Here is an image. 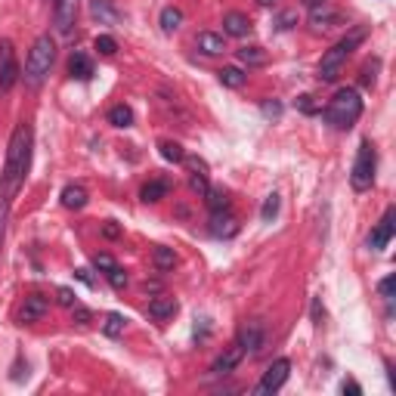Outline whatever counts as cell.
I'll return each mask as SVG.
<instances>
[{
	"mask_svg": "<svg viewBox=\"0 0 396 396\" xmlns=\"http://www.w3.org/2000/svg\"><path fill=\"white\" fill-rule=\"evenodd\" d=\"M309 25H313V31H328L334 28V25H340V12L331 10L328 3H313V10H309Z\"/></svg>",
	"mask_w": 396,
	"mask_h": 396,
	"instance_id": "obj_12",
	"label": "cell"
},
{
	"mask_svg": "<svg viewBox=\"0 0 396 396\" xmlns=\"http://www.w3.org/2000/svg\"><path fill=\"white\" fill-rule=\"evenodd\" d=\"M124 328H127V319H124L121 313H109V316H105V322H102V331L109 334V338H121V334H124Z\"/></svg>",
	"mask_w": 396,
	"mask_h": 396,
	"instance_id": "obj_28",
	"label": "cell"
},
{
	"mask_svg": "<svg viewBox=\"0 0 396 396\" xmlns=\"http://www.w3.org/2000/svg\"><path fill=\"white\" fill-rule=\"evenodd\" d=\"M90 12H93V19H99V25H118L121 22V12L111 6V0H90Z\"/></svg>",
	"mask_w": 396,
	"mask_h": 396,
	"instance_id": "obj_15",
	"label": "cell"
},
{
	"mask_svg": "<svg viewBox=\"0 0 396 396\" xmlns=\"http://www.w3.org/2000/svg\"><path fill=\"white\" fill-rule=\"evenodd\" d=\"M31 167V127L28 124H19L10 136V146H6V164L0 173V195L12 198L25 183V173Z\"/></svg>",
	"mask_w": 396,
	"mask_h": 396,
	"instance_id": "obj_1",
	"label": "cell"
},
{
	"mask_svg": "<svg viewBox=\"0 0 396 396\" xmlns=\"http://www.w3.org/2000/svg\"><path fill=\"white\" fill-rule=\"evenodd\" d=\"M263 115L266 118H278V115H282V102H263Z\"/></svg>",
	"mask_w": 396,
	"mask_h": 396,
	"instance_id": "obj_40",
	"label": "cell"
},
{
	"mask_svg": "<svg viewBox=\"0 0 396 396\" xmlns=\"http://www.w3.org/2000/svg\"><path fill=\"white\" fill-rule=\"evenodd\" d=\"M344 393L359 396V393H362V390H359V384H356V381H344Z\"/></svg>",
	"mask_w": 396,
	"mask_h": 396,
	"instance_id": "obj_42",
	"label": "cell"
},
{
	"mask_svg": "<svg viewBox=\"0 0 396 396\" xmlns=\"http://www.w3.org/2000/svg\"><path fill=\"white\" fill-rule=\"evenodd\" d=\"M68 72H72V78L78 80H87L93 78V62L87 53H72V59H68Z\"/></svg>",
	"mask_w": 396,
	"mask_h": 396,
	"instance_id": "obj_20",
	"label": "cell"
},
{
	"mask_svg": "<svg viewBox=\"0 0 396 396\" xmlns=\"http://www.w3.org/2000/svg\"><path fill=\"white\" fill-rule=\"evenodd\" d=\"M217 78H220L223 87H232V90H239V87L248 80V74L241 72V68H235V65H223L220 72H217Z\"/></svg>",
	"mask_w": 396,
	"mask_h": 396,
	"instance_id": "obj_22",
	"label": "cell"
},
{
	"mask_svg": "<svg viewBox=\"0 0 396 396\" xmlns=\"http://www.w3.org/2000/svg\"><path fill=\"white\" fill-rule=\"evenodd\" d=\"M239 346L245 353H251V356L260 353V346H263V325H260V322H248L239 334Z\"/></svg>",
	"mask_w": 396,
	"mask_h": 396,
	"instance_id": "obj_13",
	"label": "cell"
},
{
	"mask_svg": "<svg viewBox=\"0 0 396 396\" xmlns=\"http://www.w3.org/2000/svg\"><path fill=\"white\" fill-rule=\"evenodd\" d=\"M393 288H396V278H393V276L381 278V285H377V291H381V294L387 297V300H390V297H393Z\"/></svg>",
	"mask_w": 396,
	"mask_h": 396,
	"instance_id": "obj_37",
	"label": "cell"
},
{
	"mask_svg": "<svg viewBox=\"0 0 396 396\" xmlns=\"http://www.w3.org/2000/svg\"><path fill=\"white\" fill-rule=\"evenodd\" d=\"M102 235H105V239H118V235H121V226H115V223H105V226H102Z\"/></svg>",
	"mask_w": 396,
	"mask_h": 396,
	"instance_id": "obj_41",
	"label": "cell"
},
{
	"mask_svg": "<svg viewBox=\"0 0 396 396\" xmlns=\"http://www.w3.org/2000/svg\"><path fill=\"white\" fill-rule=\"evenodd\" d=\"M74 276H78L84 285H93V278H90V272H87V270H74Z\"/></svg>",
	"mask_w": 396,
	"mask_h": 396,
	"instance_id": "obj_43",
	"label": "cell"
},
{
	"mask_svg": "<svg viewBox=\"0 0 396 396\" xmlns=\"http://www.w3.org/2000/svg\"><path fill=\"white\" fill-rule=\"evenodd\" d=\"M393 232H396V210L387 208V214L381 217V223H377V226L371 229L368 245L375 248V251H384V248L390 245V239H393Z\"/></svg>",
	"mask_w": 396,
	"mask_h": 396,
	"instance_id": "obj_8",
	"label": "cell"
},
{
	"mask_svg": "<svg viewBox=\"0 0 396 396\" xmlns=\"http://www.w3.org/2000/svg\"><path fill=\"white\" fill-rule=\"evenodd\" d=\"M239 62L248 68H257V65H266V62H270V53H266L263 47H257V43H248V47L239 50Z\"/></svg>",
	"mask_w": 396,
	"mask_h": 396,
	"instance_id": "obj_18",
	"label": "cell"
},
{
	"mask_svg": "<svg viewBox=\"0 0 396 396\" xmlns=\"http://www.w3.org/2000/svg\"><path fill=\"white\" fill-rule=\"evenodd\" d=\"M50 313V300L43 294H28L19 307V322H41Z\"/></svg>",
	"mask_w": 396,
	"mask_h": 396,
	"instance_id": "obj_9",
	"label": "cell"
},
{
	"mask_svg": "<svg viewBox=\"0 0 396 396\" xmlns=\"http://www.w3.org/2000/svg\"><path fill=\"white\" fill-rule=\"evenodd\" d=\"M359 115H362V99H359V93L353 90V87H340L325 109V121L340 130L353 127V124L359 121Z\"/></svg>",
	"mask_w": 396,
	"mask_h": 396,
	"instance_id": "obj_4",
	"label": "cell"
},
{
	"mask_svg": "<svg viewBox=\"0 0 396 396\" xmlns=\"http://www.w3.org/2000/svg\"><path fill=\"white\" fill-rule=\"evenodd\" d=\"M173 313H177V300H173V297H152V300H148V316H152L155 322L170 319Z\"/></svg>",
	"mask_w": 396,
	"mask_h": 396,
	"instance_id": "obj_17",
	"label": "cell"
},
{
	"mask_svg": "<svg viewBox=\"0 0 396 396\" xmlns=\"http://www.w3.org/2000/svg\"><path fill=\"white\" fill-rule=\"evenodd\" d=\"M56 294H59V303H62V307H74V303H78V300H74V291H72V288H59Z\"/></svg>",
	"mask_w": 396,
	"mask_h": 396,
	"instance_id": "obj_38",
	"label": "cell"
},
{
	"mask_svg": "<svg viewBox=\"0 0 396 396\" xmlns=\"http://www.w3.org/2000/svg\"><path fill=\"white\" fill-rule=\"evenodd\" d=\"M245 359V350H241L239 344L226 346V350L220 353V356L214 359V365H210V375H229V371L239 368V362Z\"/></svg>",
	"mask_w": 396,
	"mask_h": 396,
	"instance_id": "obj_10",
	"label": "cell"
},
{
	"mask_svg": "<svg viewBox=\"0 0 396 396\" xmlns=\"http://www.w3.org/2000/svg\"><path fill=\"white\" fill-rule=\"evenodd\" d=\"M223 31H226L229 37H245L248 31H251V19H248L245 12H226V16H223Z\"/></svg>",
	"mask_w": 396,
	"mask_h": 396,
	"instance_id": "obj_14",
	"label": "cell"
},
{
	"mask_svg": "<svg viewBox=\"0 0 396 396\" xmlns=\"http://www.w3.org/2000/svg\"><path fill=\"white\" fill-rule=\"evenodd\" d=\"M109 124H115V127H130L133 124V109L130 105H111L109 109Z\"/></svg>",
	"mask_w": 396,
	"mask_h": 396,
	"instance_id": "obj_26",
	"label": "cell"
},
{
	"mask_svg": "<svg viewBox=\"0 0 396 396\" xmlns=\"http://www.w3.org/2000/svg\"><path fill=\"white\" fill-rule=\"evenodd\" d=\"M365 41V28H353L350 34L344 37V41H338L331 50H325V56H322L319 62V80H325V84H331V80H338L340 68H344V62L350 59V53L359 47V43Z\"/></svg>",
	"mask_w": 396,
	"mask_h": 396,
	"instance_id": "obj_3",
	"label": "cell"
},
{
	"mask_svg": "<svg viewBox=\"0 0 396 396\" xmlns=\"http://www.w3.org/2000/svg\"><path fill=\"white\" fill-rule=\"evenodd\" d=\"M93 266H96V270H102V272H111L115 270V257H111V254H96V257H93Z\"/></svg>",
	"mask_w": 396,
	"mask_h": 396,
	"instance_id": "obj_34",
	"label": "cell"
},
{
	"mask_svg": "<svg viewBox=\"0 0 396 396\" xmlns=\"http://www.w3.org/2000/svg\"><path fill=\"white\" fill-rule=\"evenodd\" d=\"M375 164H377L375 146H371L368 140H362V146H359V152H356V164H353V170H350V183L356 192L371 189V183H375Z\"/></svg>",
	"mask_w": 396,
	"mask_h": 396,
	"instance_id": "obj_5",
	"label": "cell"
},
{
	"mask_svg": "<svg viewBox=\"0 0 396 396\" xmlns=\"http://www.w3.org/2000/svg\"><path fill=\"white\" fill-rule=\"evenodd\" d=\"M167 192H170V183H167V179H152V183L142 186L140 198H142V201H161Z\"/></svg>",
	"mask_w": 396,
	"mask_h": 396,
	"instance_id": "obj_23",
	"label": "cell"
},
{
	"mask_svg": "<svg viewBox=\"0 0 396 396\" xmlns=\"http://www.w3.org/2000/svg\"><path fill=\"white\" fill-rule=\"evenodd\" d=\"M189 186H192V189H195V192H201V195H204V192L210 189V186H208V173H204V170H192Z\"/></svg>",
	"mask_w": 396,
	"mask_h": 396,
	"instance_id": "obj_33",
	"label": "cell"
},
{
	"mask_svg": "<svg viewBox=\"0 0 396 396\" xmlns=\"http://www.w3.org/2000/svg\"><path fill=\"white\" fill-rule=\"evenodd\" d=\"M62 204H65L68 210H80L87 204V189L84 186H65V189H62Z\"/></svg>",
	"mask_w": 396,
	"mask_h": 396,
	"instance_id": "obj_21",
	"label": "cell"
},
{
	"mask_svg": "<svg viewBox=\"0 0 396 396\" xmlns=\"http://www.w3.org/2000/svg\"><path fill=\"white\" fill-rule=\"evenodd\" d=\"M19 80V62H16V50L10 41H0V90H10Z\"/></svg>",
	"mask_w": 396,
	"mask_h": 396,
	"instance_id": "obj_7",
	"label": "cell"
},
{
	"mask_svg": "<svg viewBox=\"0 0 396 396\" xmlns=\"http://www.w3.org/2000/svg\"><path fill=\"white\" fill-rule=\"evenodd\" d=\"M6 217H10V198L0 195V245H3V232H6Z\"/></svg>",
	"mask_w": 396,
	"mask_h": 396,
	"instance_id": "obj_36",
	"label": "cell"
},
{
	"mask_svg": "<svg viewBox=\"0 0 396 396\" xmlns=\"http://www.w3.org/2000/svg\"><path fill=\"white\" fill-rule=\"evenodd\" d=\"M109 276V282H111V288H127V272L121 270V266H115L111 272H105Z\"/></svg>",
	"mask_w": 396,
	"mask_h": 396,
	"instance_id": "obj_35",
	"label": "cell"
},
{
	"mask_svg": "<svg viewBox=\"0 0 396 396\" xmlns=\"http://www.w3.org/2000/svg\"><path fill=\"white\" fill-rule=\"evenodd\" d=\"M158 152H161V158L170 161V164H179V161L186 158L183 146H179V142H173V140H161L158 142Z\"/></svg>",
	"mask_w": 396,
	"mask_h": 396,
	"instance_id": "obj_27",
	"label": "cell"
},
{
	"mask_svg": "<svg viewBox=\"0 0 396 396\" xmlns=\"http://www.w3.org/2000/svg\"><path fill=\"white\" fill-rule=\"evenodd\" d=\"M210 232H214L217 239H229V235L239 232V223H235L226 210H217V214L210 217Z\"/></svg>",
	"mask_w": 396,
	"mask_h": 396,
	"instance_id": "obj_16",
	"label": "cell"
},
{
	"mask_svg": "<svg viewBox=\"0 0 396 396\" xmlns=\"http://www.w3.org/2000/svg\"><path fill=\"white\" fill-rule=\"evenodd\" d=\"M309 99H313V96H300V109L303 111H316V105L309 102Z\"/></svg>",
	"mask_w": 396,
	"mask_h": 396,
	"instance_id": "obj_44",
	"label": "cell"
},
{
	"mask_svg": "<svg viewBox=\"0 0 396 396\" xmlns=\"http://www.w3.org/2000/svg\"><path fill=\"white\" fill-rule=\"evenodd\" d=\"M72 319L78 322V325H90V322H93V313L84 307V303H74V307H72Z\"/></svg>",
	"mask_w": 396,
	"mask_h": 396,
	"instance_id": "obj_32",
	"label": "cell"
},
{
	"mask_svg": "<svg viewBox=\"0 0 396 396\" xmlns=\"http://www.w3.org/2000/svg\"><path fill=\"white\" fill-rule=\"evenodd\" d=\"M288 375H291V362H288V359H276V362H272L270 368L263 371V377H260V384L254 387V393H257V396L276 393V390L282 387L285 381H288Z\"/></svg>",
	"mask_w": 396,
	"mask_h": 396,
	"instance_id": "obj_6",
	"label": "cell"
},
{
	"mask_svg": "<svg viewBox=\"0 0 396 396\" xmlns=\"http://www.w3.org/2000/svg\"><path fill=\"white\" fill-rule=\"evenodd\" d=\"M96 50H99L102 56H115V53H118V41H115L111 34H99V37H96Z\"/></svg>",
	"mask_w": 396,
	"mask_h": 396,
	"instance_id": "obj_30",
	"label": "cell"
},
{
	"mask_svg": "<svg viewBox=\"0 0 396 396\" xmlns=\"http://www.w3.org/2000/svg\"><path fill=\"white\" fill-rule=\"evenodd\" d=\"M257 3H263V6H270V3H276V0H257Z\"/></svg>",
	"mask_w": 396,
	"mask_h": 396,
	"instance_id": "obj_45",
	"label": "cell"
},
{
	"mask_svg": "<svg viewBox=\"0 0 396 396\" xmlns=\"http://www.w3.org/2000/svg\"><path fill=\"white\" fill-rule=\"evenodd\" d=\"M53 19H56V31L68 34L74 28V19H78V0H56Z\"/></svg>",
	"mask_w": 396,
	"mask_h": 396,
	"instance_id": "obj_11",
	"label": "cell"
},
{
	"mask_svg": "<svg viewBox=\"0 0 396 396\" xmlns=\"http://www.w3.org/2000/svg\"><path fill=\"white\" fill-rule=\"evenodd\" d=\"M56 62V41L50 34H41L34 43H31L28 50V59H25V84L28 87H37L43 78L50 74V68H53Z\"/></svg>",
	"mask_w": 396,
	"mask_h": 396,
	"instance_id": "obj_2",
	"label": "cell"
},
{
	"mask_svg": "<svg viewBox=\"0 0 396 396\" xmlns=\"http://www.w3.org/2000/svg\"><path fill=\"white\" fill-rule=\"evenodd\" d=\"M204 201H208L210 214H217V210H229V198H226V192H220V189H208L204 192Z\"/></svg>",
	"mask_w": 396,
	"mask_h": 396,
	"instance_id": "obj_29",
	"label": "cell"
},
{
	"mask_svg": "<svg viewBox=\"0 0 396 396\" xmlns=\"http://www.w3.org/2000/svg\"><path fill=\"white\" fill-rule=\"evenodd\" d=\"M276 214H278V195L272 192V195H266L263 208H260V217H263V220H272Z\"/></svg>",
	"mask_w": 396,
	"mask_h": 396,
	"instance_id": "obj_31",
	"label": "cell"
},
{
	"mask_svg": "<svg viewBox=\"0 0 396 396\" xmlns=\"http://www.w3.org/2000/svg\"><path fill=\"white\" fill-rule=\"evenodd\" d=\"M158 22H161V31H164V34H173V31L183 25V12H179L177 6H164Z\"/></svg>",
	"mask_w": 396,
	"mask_h": 396,
	"instance_id": "obj_25",
	"label": "cell"
},
{
	"mask_svg": "<svg viewBox=\"0 0 396 396\" xmlns=\"http://www.w3.org/2000/svg\"><path fill=\"white\" fill-rule=\"evenodd\" d=\"M276 22H278V28H282V31H285V28H291V25L297 22V12H291V10H288V12H282V16H278Z\"/></svg>",
	"mask_w": 396,
	"mask_h": 396,
	"instance_id": "obj_39",
	"label": "cell"
},
{
	"mask_svg": "<svg viewBox=\"0 0 396 396\" xmlns=\"http://www.w3.org/2000/svg\"><path fill=\"white\" fill-rule=\"evenodd\" d=\"M152 263H155V270L167 272V270H173V266H177V254H173V248L158 245V248L152 251Z\"/></svg>",
	"mask_w": 396,
	"mask_h": 396,
	"instance_id": "obj_24",
	"label": "cell"
},
{
	"mask_svg": "<svg viewBox=\"0 0 396 396\" xmlns=\"http://www.w3.org/2000/svg\"><path fill=\"white\" fill-rule=\"evenodd\" d=\"M198 50H201L204 56H220L223 50H226V41H223V34H214V31H201V34H198Z\"/></svg>",
	"mask_w": 396,
	"mask_h": 396,
	"instance_id": "obj_19",
	"label": "cell"
}]
</instances>
